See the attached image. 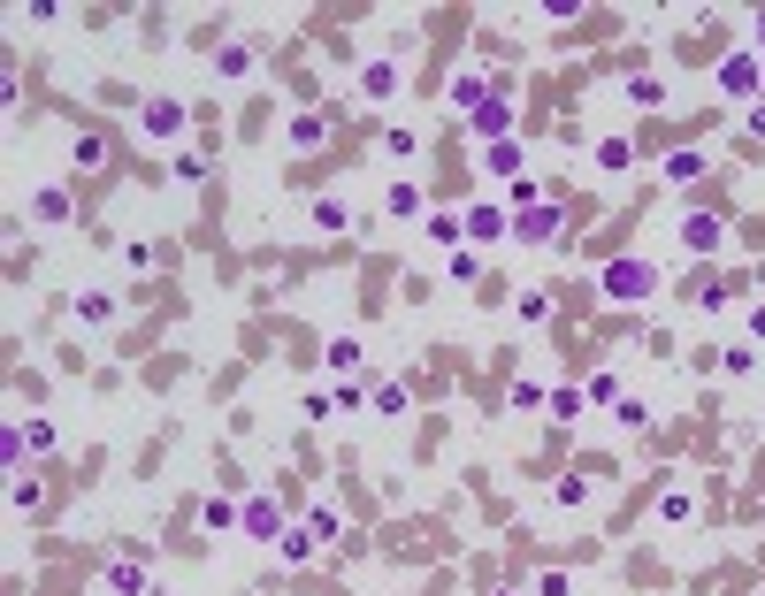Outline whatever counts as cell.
Segmentation results:
<instances>
[{"instance_id": "6da1fadb", "label": "cell", "mask_w": 765, "mask_h": 596, "mask_svg": "<svg viewBox=\"0 0 765 596\" xmlns=\"http://www.w3.org/2000/svg\"><path fill=\"white\" fill-rule=\"evenodd\" d=\"M658 260H643V253H620V260H605V276H597V291L605 298H620V306H643V298L658 291Z\"/></svg>"}, {"instance_id": "7a4b0ae2", "label": "cell", "mask_w": 765, "mask_h": 596, "mask_svg": "<svg viewBox=\"0 0 765 596\" xmlns=\"http://www.w3.org/2000/svg\"><path fill=\"white\" fill-rule=\"evenodd\" d=\"M513 237H521V245H559V237H567V207H551V199L521 207L513 214Z\"/></svg>"}, {"instance_id": "3957f363", "label": "cell", "mask_w": 765, "mask_h": 596, "mask_svg": "<svg viewBox=\"0 0 765 596\" xmlns=\"http://www.w3.org/2000/svg\"><path fill=\"white\" fill-rule=\"evenodd\" d=\"M681 245H689V253H720V245H727V222H720L712 207L681 214Z\"/></svg>"}, {"instance_id": "277c9868", "label": "cell", "mask_w": 765, "mask_h": 596, "mask_svg": "<svg viewBox=\"0 0 765 596\" xmlns=\"http://www.w3.org/2000/svg\"><path fill=\"white\" fill-rule=\"evenodd\" d=\"M238 528L253 535V543H284V512H276V497H245Z\"/></svg>"}, {"instance_id": "5b68a950", "label": "cell", "mask_w": 765, "mask_h": 596, "mask_svg": "<svg viewBox=\"0 0 765 596\" xmlns=\"http://www.w3.org/2000/svg\"><path fill=\"white\" fill-rule=\"evenodd\" d=\"M138 130H146V138H176V130H184V100H169V92H153V100L138 107Z\"/></svg>"}, {"instance_id": "8992f818", "label": "cell", "mask_w": 765, "mask_h": 596, "mask_svg": "<svg viewBox=\"0 0 765 596\" xmlns=\"http://www.w3.org/2000/svg\"><path fill=\"white\" fill-rule=\"evenodd\" d=\"M758 77H765L758 54H727V62H720V92H727V100H750V92H758Z\"/></svg>"}, {"instance_id": "52a82bcc", "label": "cell", "mask_w": 765, "mask_h": 596, "mask_svg": "<svg viewBox=\"0 0 765 596\" xmlns=\"http://www.w3.org/2000/svg\"><path fill=\"white\" fill-rule=\"evenodd\" d=\"M467 130H475L482 146H498L505 130H513V100H505V92H498V100H490V107H475V115H467Z\"/></svg>"}, {"instance_id": "ba28073f", "label": "cell", "mask_w": 765, "mask_h": 596, "mask_svg": "<svg viewBox=\"0 0 765 596\" xmlns=\"http://www.w3.org/2000/svg\"><path fill=\"white\" fill-rule=\"evenodd\" d=\"M490 100H498V85H490L482 69H459V77H452V107H459V115H475V107H490Z\"/></svg>"}, {"instance_id": "9c48e42d", "label": "cell", "mask_w": 765, "mask_h": 596, "mask_svg": "<svg viewBox=\"0 0 765 596\" xmlns=\"http://www.w3.org/2000/svg\"><path fill=\"white\" fill-rule=\"evenodd\" d=\"M505 230H513V207H467V237L475 245H498Z\"/></svg>"}, {"instance_id": "30bf717a", "label": "cell", "mask_w": 765, "mask_h": 596, "mask_svg": "<svg viewBox=\"0 0 765 596\" xmlns=\"http://www.w3.org/2000/svg\"><path fill=\"white\" fill-rule=\"evenodd\" d=\"M360 92H368V100H391V92H398V62H391V54H375V62L360 69Z\"/></svg>"}, {"instance_id": "8fae6325", "label": "cell", "mask_w": 765, "mask_h": 596, "mask_svg": "<svg viewBox=\"0 0 765 596\" xmlns=\"http://www.w3.org/2000/svg\"><path fill=\"white\" fill-rule=\"evenodd\" d=\"M31 222H46V230H62V222H69V192H62V184L31 192Z\"/></svg>"}, {"instance_id": "7c38bea8", "label": "cell", "mask_w": 765, "mask_h": 596, "mask_svg": "<svg viewBox=\"0 0 765 596\" xmlns=\"http://www.w3.org/2000/svg\"><path fill=\"white\" fill-rule=\"evenodd\" d=\"M69 161H77V169H108V138H100V130H77V138H69Z\"/></svg>"}, {"instance_id": "4fadbf2b", "label": "cell", "mask_w": 765, "mask_h": 596, "mask_svg": "<svg viewBox=\"0 0 765 596\" xmlns=\"http://www.w3.org/2000/svg\"><path fill=\"white\" fill-rule=\"evenodd\" d=\"M697 176H704V153L697 146H674V153H666V184H697Z\"/></svg>"}, {"instance_id": "5bb4252c", "label": "cell", "mask_w": 765, "mask_h": 596, "mask_svg": "<svg viewBox=\"0 0 765 596\" xmlns=\"http://www.w3.org/2000/svg\"><path fill=\"white\" fill-rule=\"evenodd\" d=\"M383 207H391L398 222H414V214H421V184H406V176H391V192H383Z\"/></svg>"}, {"instance_id": "9a60e30c", "label": "cell", "mask_w": 765, "mask_h": 596, "mask_svg": "<svg viewBox=\"0 0 765 596\" xmlns=\"http://www.w3.org/2000/svg\"><path fill=\"white\" fill-rule=\"evenodd\" d=\"M276 551H284V566H306V558L322 551V535H314V528H284V543H276Z\"/></svg>"}, {"instance_id": "2e32d148", "label": "cell", "mask_w": 765, "mask_h": 596, "mask_svg": "<svg viewBox=\"0 0 765 596\" xmlns=\"http://www.w3.org/2000/svg\"><path fill=\"white\" fill-rule=\"evenodd\" d=\"M482 169H490V176H505V184H513V176H521V146H513V138H498V146L482 153Z\"/></svg>"}, {"instance_id": "e0dca14e", "label": "cell", "mask_w": 765, "mask_h": 596, "mask_svg": "<svg viewBox=\"0 0 765 596\" xmlns=\"http://www.w3.org/2000/svg\"><path fill=\"white\" fill-rule=\"evenodd\" d=\"M322 138H329V115H291V146L299 153H314Z\"/></svg>"}, {"instance_id": "ac0fdd59", "label": "cell", "mask_w": 765, "mask_h": 596, "mask_svg": "<svg viewBox=\"0 0 765 596\" xmlns=\"http://www.w3.org/2000/svg\"><path fill=\"white\" fill-rule=\"evenodd\" d=\"M215 69H222V77H253V46H238V39H230V46L215 54Z\"/></svg>"}, {"instance_id": "d6986e66", "label": "cell", "mask_w": 765, "mask_h": 596, "mask_svg": "<svg viewBox=\"0 0 765 596\" xmlns=\"http://www.w3.org/2000/svg\"><path fill=\"white\" fill-rule=\"evenodd\" d=\"M314 230H352V207L345 199H314Z\"/></svg>"}, {"instance_id": "ffe728a7", "label": "cell", "mask_w": 765, "mask_h": 596, "mask_svg": "<svg viewBox=\"0 0 765 596\" xmlns=\"http://www.w3.org/2000/svg\"><path fill=\"white\" fill-rule=\"evenodd\" d=\"M360 360H368V352H360V337H329V367H337V375H352Z\"/></svg>"}, {"instance_id": "44dd1931", "label": "cell", "mask_w": 765, "mask_h": 596, "mask_svg": "<svg viewBox=\"0 0 765 596\" xmlns=\"http://www.w3.org/2000/svg\"><path fill=\"white\" fill-rule=\"evenodd\" d=\"M628 100L635 107H666V77H628Z\"/></svg>"}, {"instance_id": "7402d4cb", "label": "cell", "mask_w": 765, "mask_h": 596, "mask_svg": "<svg viewBox=\"0 0 765 596\" xmlns=\"http://www.w3.org/2000/svg\"><path fill=\"white\" fill-rule=\"evenodd\" d=\"M368 405H375V413H391V421H398V413H406V383H375V390H368Z\"/></svg>"}, {"instance_id": "603a6c76", "label": "cell", "mask_w": 765, "mask_h": 596, "mask_svg": "<svg viewBox=\"0 0 765 596\" xmlns=\"http://www.w3.org/2000/svg\"><path fill=\"white\" fill-rule=\"evenodd\" d=\"M108 589H115V596H153V589H146V574H138V566H108Z\"/></svg>"}, {"instance_id": "cb8c5ba5", "label": "cell", "mask_w": 765, "mask_h": 596, "mask_svg": "<svg viewBox=\"0 0 765 596\" xmlns=\"http://www.w3.org/2000/svg\"><path fill=\"white\" fill-rule=\"evenodd\" d=\"M628 161H635L628 138H605V146H597V169H628Z\"/></svg>"}, {"instance_id": "d4e9b609", "label": "cell", "mask_w": 765, "mask_h": 596, "mask_svg": "<svg viewBox=\"0 0 765 596\" xmlns=\"http://www.w3.org/2000/svg\"><path fill=\"white\" fill-rule=\"evenodd\" d=\"M108 314H115L108 291H85V298H77V321H108Z\"/></svg>"}, {"instance_id": "484cf974", "label": "cell", "mask_w": 765, "mask_h": 596, "mask_svg": "<svg viewBox=\"0 0 765 596\" xmlns=\"http://www.w3.org/2000/svg\"><path fill=\"white\" fill-rule=\"evenodd\" d=\"M238 512L245 505H230V497H207V528H238Z\"/></svg>"}, {"instance_id": "4316f807", "label": "cell", "mask_w": 765, "mask_h": 596, "mask_svg": "<svg viewBox=\"0 0 765 596\" xmlns=\"http://www.w3.org/2000/svg\"><path fill=\"white\" fill-rule=\"evenodd\" d=\"M720 367H727V375H750V367H758V352H750V344H727Z\"/></svg>"}, {"instance_id": "83f0119b", "label": "cell", "mask_w": 765, "mask_h": 596, "mask_svg": "<svg viewBox=\"0 0 765 596\" xmlns=\"http://www.w3.org/2000/svg\"><path fill=\"white\" fill-rule=\"evenodd\" d=\"M444 268H452V283H475V253H467V245H452V260H444Z\"/></svg>"}, {"instance_id": "f1b7e54d", "label": "cell", "mask_w": 765, "mask_h": 596, "mask_svg": "<svg viewBox=\"0 0 765 596\" xmlns=\"http://www.w3.org/2000/svg\"><path fill=\"white\" fill-rule=\"evenodd\" d=\"M689 512H697V505H689V490H666V505H658V520H689Z\"/></svg>"}, {"instance_id": "f546056e", "label": "cell", "mask_w": 765, "mask_h": 596, "mask_svg": "<svg viewBox=\"0 0 765 596\" xmlns=\"http://www.w3.org/2000/svg\"><path fill=\"white\" fill-rule=\"evenodd\" d=\"M513 405H521V413H536V405H551V398H544V383H513Z\"/></svg>"}, {"instance_id": "4dcf8cb0", "label": "cell", "mask_w": 765, "mask_h": 596, "mask_svg": "<svg viewBox=\"0 0 765 596\" xmlns=\"http://www.w3.org/2000/svg\"><path fill=\"white\" fill-rule=\"evenodd\" d=\"M750 344H765V306H750Z\"/></svg>"}, {"instance_id": "1f68e13d", "label": "cell", "mask_w": 765, "mask_h": 596, "mask_svg": "<svg viewBox=\"0 0 765 596\" xmlns=\"http://www.w3.org/2000/svg\"><path fill=\"white\" fill-rule=\"evenodd\" d=\"M758 62H765V8H758Z\"/></svg>"}]
</instances>
